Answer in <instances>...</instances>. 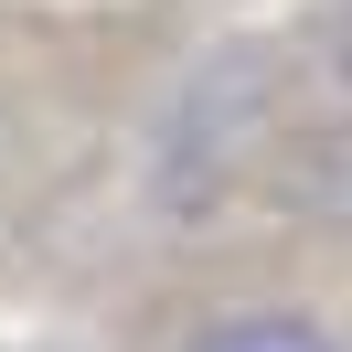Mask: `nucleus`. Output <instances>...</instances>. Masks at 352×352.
<instances>
[{"label":"nucleus","instance_id":"nucleus-1","mask_svg":"<svg viewBox=\"0 0 352 352\" xmlns=\"http://www.w3.org/2000/svg\"><path fill=\"white\" fill-rule=\"evenodd\" d=\"M256 118H267V65L256 54H214V65L171 96V118H160V203H171V214H203V203L235 182V150H245Z\"/></svg>","mask_w":352,"mask_h":352},{"label":"nucleus","instance_id":"nucleus-2","mask_svg":"<svg viewBox=\"0 0 352 352\" xmlns=\"http://www.w3.org/2000/svg\"><path fill=\"white\" fill-rule=\"evenodd\" d=\"M182 352H342L309 309H224V320H203Z\"/></svg>","mask_w":352,"mask_h":352}]
</instances>
